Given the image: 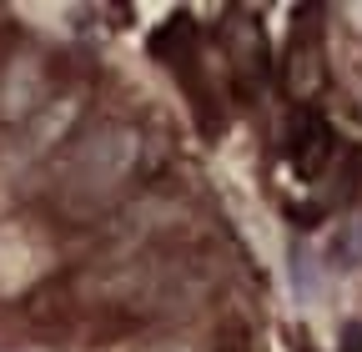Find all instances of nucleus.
Instances as JSON below:
<instances>
[{
	"instance_id": "nucleus-1",
	"label": "nucleus",
	"mask_w": 362,
	"mask_h": 352,
	"mask_svg": "<svg viewBox=\"0 0 362 352\" xmlns=\"http://www.w3.org/2000/svg\"><path fill=\"white\" fill-rule=\"evenodd\" d=\"M337 156V131L317 106H297L292 111V131H287V161L297 171V182H317Z\"/></svg>"
},
{
	"instance_id": "nucleus-2",
	"label": "nucleus",
	"mask_w": 362,
	"mask_h": 352,
	"mask_svg": "<svg viewBox=\"0 0 362 352\" xmlns=\"http://www.w3.org/2000/svg\"><path fill=\"white\" fill-rule=\"evenodd\" d=\"M226 66H232V81L237 91H257L267 81V40H262V25L247 20V16H232L226 25Z\"/></svg>"
}]
</instances>
